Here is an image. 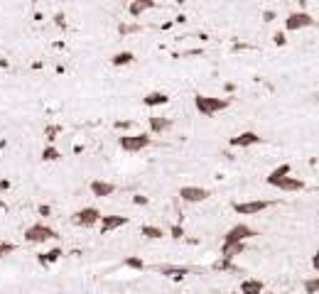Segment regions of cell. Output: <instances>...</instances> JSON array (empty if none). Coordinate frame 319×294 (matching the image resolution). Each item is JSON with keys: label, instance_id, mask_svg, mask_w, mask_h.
Here are the masks:
<instances>
[{"label": "cell", "instance_id": "e575fe53", "mask_svg": "<svg viewBox=\"0 0 319 294\" xmlns=\"http://www.w3.org/2000/svg\"><path fill=\"white\" fill-rule=\"evenodd\" d=\"M133 201L138 203V206H145V203H148V196H143V194H138V196H135Z\"/></svg>", "mask_w": 319, "mask_h": 294}, {"label": "cell", "instance_id": "7a4b0ae2", "mask_svg": "<svg viewBox=\"0 0 319 294\" xmlns=\"http://www.w3.org/2000/svg\"><path fill=\"white\" fill-rule=\"evenodd\" d=\"M152 145V137L145 132H131V135H120L118 137V147L123 152H143Z\"/></svg>", "mask_w": 319, "mask_h": 294}, {"label": "cell", "instance_id": "7c38bea8", "mask_svg": "<svg viewBox=\"0 0 319 294\" xmlns=\"http://www.w3.org/2000/svg\"><path fill=\"white\" fill-rule=\"evenodd\" d=\"M273 186H275V189H280V191H287V194H290V191H302V189H307V184L302 182V179L290 177V174H287V177H280V179L273 184Z\"/></svg>", "mask_w": 319, "mask_h": 294}, {"label": "cell", "instance_id": "74e56055", "mask_svg": "<svg viewBox=\"0 0 319 294\" xmlns=\"http://www.w3.org/2000/svg\"><path fill=\"white\" fill-rule=\"evenodd\" d=\"M32 3H37V0H32Z\"/></svg>", "mask_w": 319, "mask_h": 294}, {"label": "cell", "instance_id": "6da1fadb", "mask_svg": "<svg viewBox=\"0 0 319 294\" xmlns=\"http://www.w3.org/2000/svg\"><path fill=\"white\" fill-rule=\"evenodd\" d=\"M231 106V98H219V96H207V93H197L194 96V108L202 115H216Z\"/></svg>", "mask_w": 319, "mask_h": 294}, {"label": "cell", "instance_id": "d590c367", "mask_svg": "<svg viewBox=\"0 0 319 294\" xmlns=\"http://www.w3.org/2000/svg\"><path fill=\"white\" fill-rule=\"evenodd\" d=\"M172 3H177V5H184V3H189V0H172Z\"/></svg>", "mask_w": 319, "mask_h": 294}, {"label": "cell", "instance_id": "ba28073f", "mask_svg": "<svg viewBox=\"0 0 319 294\" xmlns=\"http://www.w3.org/2000/svg\"><path fill=\"white\" fill-rule=\"evenodd\" d=\"M209 196H211V191L204 189V186H182L179 189V199L187 203H202L207 201Z\"/></svg>", "mask_w": 319, "mask_h": 294}, {"label": "cell", "instance_id": "603a6c76", "mask_svg": "<svg viewBox=\"0 0 319 294\" xmlns=\"http://www.w3.org/2000/svg\"><path fill=\"white\" fill-rule=\"evenodd\" d=\"M290 172H292V167H290V165H280V167H275V169H273V172H270V174L265 177V182H268L270 186H273V184L278 182L280 177H287Z\"/></svg>", "mask_w": 319, "mask_h": 294}, {"label": "cell", "instance_id": "52a82bcc", "mask_svg": "<svg viewBox=\"0 0 319 294\" xmlns=\"http://www.w3.org/2000/svg\"><path fill=\"white\" fill-rule=\"evenodd\" d=\"M314 22H317V20L312 18L309 13H304V10L290 13L287 20H285V30H287V32H300V30H307V27H314Z\"/></svg>", "mask_w": 319, "mask_h": 294}, {"label": "cell", "instance_id": "8d00e7d4", "mask_svg": "<svg viewBox=\"0 0 319 294\" xmlns=\"http://www.w3.org/2000/svg\"><path fill=\"white\" fill-rule=\"evenodd\" d=\"M297 3H300L302 8H304V5H307V3H309V0H297Z\"/></svg>", "mask_w": 319, "mask_h": 294}, {"label": "cell", "instance_id": "2e32d148", "mask_svg": "<svg viewBox=\"0 0 319 294\" xmlns=\"http://www.w3.org/2000/svg\"><path fill=\"white\" fill-rule=\"evenodd\" d=\"M265 292V282L256 279V277H245L241 282V294H263Z\"/></svg>", "mask_w": 319, "mask_h": 294}, {"label": "cell", "instance_id": "4dcf8cb0", "mask_svg": "<svg viewBox=\"0 0 319 294\" xmlns=\"http://www.w3.org/2000/svg\"><path fill=\"white\" fill-rule=\"evenodd\" d=\"M273 44H275V47H285V44H287L285 32H275V35H273Z\"/></svg>", "mask_w": 319, "mask_h": 294}, {"label": "cell", "instance_id": "f1b7e54d", "mask_svg": "<svg viewBox=\"0 0 319 294\" xmlns=\"http://www.w3.org/2000/svg\"><path fill=\"white\" fill-rule=\"evenodd\" d=\"M59 132H61V128H59V125H49V128L44 130V137H47V142H49V145L56 140V135H59Z\"/></svg>", "mask_w": 319, "mask_h": 294}, {"label": "cell", "instance_id": "5bb4252c", "mask_svg": "<svg viewBox=\"0 0 319 294\" xmlns=\"http://www.w3.org/2000/svg\"><path fill=\"white\" fill-rule=\"evenodd\" d=\"M150 123V132L152 135H165L172 130V118H162V115H150L148 118Z\"/></svg>", "mask_w": 319, "mask_h": 294}, {"label": "cell", "instance_id": "836d02e7", "mask_svg": "<svg viewBox=\"0 0 319 294\" xmlns=\"http://www.w3.org/2000/svg\"><path fill=\"white\" fill-rule=\"evenodd\" d=\"M275 18H278V15H275V10H265V13H263V22H273Z\"/></svg>", "mask_w": 319, "mask_h": 294}, {"label": "cell", "instance_id": "d6a6232c", "mask_svg": "<svg viewBox=\"0 0 319 294\" xmlns=\"http://www.w3.org/2000/svg\"><path fill=\"white\" fill-rule=\"evenodd\" d=\"M37 213H39V216H44V218H47V216H52V206H44V203H42V206L37 208Z\"/></svg>", "mask_w": 319, "mask_h": 294}, {"label": "cell", "instance_id": "30bf717a", "mask_svg": "<svg viewBox=\"0 0 319 294\" xmlns=\"http://www.w3.org/2000/svg\"><path fill=\"white\" fill-rule=\"evenodd\" d=\"M261 140H263V137H261L258 132H253V130H245V132H238L236 137H231V142H228V145H231V147H241V150H243V147L261 145Z\"/></svg>", "mask_w": 319, "mask_h": 294}, {"label": "cell", "instance_id": "e0dca14e", "mask_svg": "<svg viewBox=\"0 0 319 294\" xmlns=\"http://www.w3.org/2000/svg\"><path fill=\"white\" fill-rule=\"evenodd\" d=\"M157 272L162 277H172V279H182L184 275H189L192 270L189 267H179V265H160Z\"/></svg>", "mask_w": 319, "mask_h": 294}, {"label": "cell", "instance_id": "7402d4cb", "mask_svg": "<svg viewBox=\"0 0 319 294\" xmlns=\"http://www.w3.org/2000/svg\"><path fill=\"white\" fill-rule=\"evenodd\" d=\"M211 270L214 272H238V265H233V260H228V257H219L211 265Z\"/></svg>", "mask_w": 319, "mask_h": 294}, {"label": "cell", "instance_id": "83f0119b", "mask_svg": "<svg viewBox=\"0 0 319 294\" xmlns=\"http://www.w3.org/2000/svg\"><path fill=\"white\" fill-rule=\"evenodd\" d=\"M15 250H18V245H15V243H3V240H0V260H3V257H8V255H13Z\"/></svg>", "mask_w": 319, "mask_h": 294}, {"label": "cell", "instance_id": "9a60e30c", "mask_svg": "<svg viewBox=\"0 0 319 294\" xmlns=\"http://www.w3.org/2000/svg\"><path fill=\"white\" fill-rule=\"evenodd\" d=\"M169 96L165 91H150L148 96H143V106L148 108H160V106H167Z\"/></svg>", "mask_w": 319, "mask_h": 294}, {"label": "cell", "instance_id": "44dd1931", "mask_svg": "<svg viewBox=\"0 0 319 294\" xmlns=\"http://www.w3.org/2000/svg\"><path fill=\"white\" fill-rule=\"evenodd\" d=\"M140 236L148 238V240H160V238H165L167 233H165L160 226H140Z\"/></svg>", "mask_w": 319, "mask_h": 294}, {"label": "cell", "instance_id": "277c9868", "mask_svg": "<svg viewBox=\"0 0 319 294\" xmlns=\"http://www.w3.org/2000/svg\"><path fill=\"white\" fill-rule=\"evenodd\" d=\"M278 201H270V199H258V201H236L231 203L233 213L238 216H256V213H263L268 208H273Z\"/></svg>", "mask_w": 319, "mask_h": 294}, {"label": "cell", "instance_id": "4fadbf2b", "mask_svg": "<svg viewBox=\"0 0 319 294\" xmlns=\"http://www.w3.org/2000/svg\"><path fill=\"white\" fill-rule=\"evenodd\" d=\"M89 189H91V194H94L96 199H106V196H113L115 184L103 182V179H94V182L89 184Z\"/></svg>", "mask_w": 319, "mask_h": 294}, {"label": "cell", "instance_id": "cb8c5ba5", "mask_svg": "<svg viewBox=\"0 0 319 294\" xmlns=\"http://www.w3.org/2000/svg\"><path fill=\"white\" fill-rule=\"evenodd\" d=\"M39 157H42V162H56V160H61V152H59L54 145H47L42 150Z\"/></svg>", "mask_w": 319, "mask_h": 294}, {"label": "cell", "instance_id": "1f68e13d", "mask_svg": "<svg viewBox=\"0 0 319 294\" xmlns=\"http://www.w3.org/2000/svg\"><path fill=\"white\" fill-rule=\"evenodd\" d=\"M54 25L59 27V30H67V15H64V13H56V15H54Z\"/></svg>", "mask_w": 319, "mask_h": 294}, {"label": "cell", "instance_id": "9c48e42d", "mask_svg": "<svg viewBox=\"0 0 319 294\" xmlns=\"http://www.w3.org/2000/svg\"><path fill=\"white\" fill-rule=\"evenodd\" d=\"M131 223V218L128 216H103L101 213V218H98V228H101V233L103 236H108V233H113V231H118V228H123V226H128Z\"/></svg>", "mask_w": 319, "mask_h": 294}, {"label": "cell", "instance_id": "d6986e66", "mask_svg": "<svg viewBox=\"0 0 319 294\" xmlns=\"http://www.w3.org/2000/svg\"><path fill=\"white\" fill-rule=\"evenodd\" d=\"M61 255H64V250H61V248H52V250H47V253H39L37 262L47 267V265H54V262H59V260H61Z\"/></svg>", "mask_w": 319, "mask_h": 294}, {"label": "cell", "instance_id": "ac0fdd59", "mask_svg": "<svg viewBox=\"0 0 319 294\" xmlns=\"http://www.w3.org/2000/svg\"><path fill=\"white\" fill-rule=\"evenodd\" d=\"M245 253V243H221V257L236 260L238 255Z\"/></svg>", "mask_w": 319, "mask_h": 294}, {"label": "cell", "instance_id": "3957f363", "mask_svg": "<svg viewBox=\"0 0 319 294\" xmlns=\"http://www.w3.org/2000/svg\"><path fill=\"white\" fill-rule=\"evenodd\" d=\"M59 233L54 228L44 226V223H32L27 231H25V240L32 243V245H42V243H49V240H56Z\"/></svg>", "mask_w": 319, "mask_h": 294}, {"label": "cell", "instance_id": "8992f818", "mask_svg": "<svg viewBox=\"0 0 319 294\" xmlns=\"http://www.w3.org/2000/svg\"><path fill=\"white\" fill-rule=\"evenodd\" d=\"M258 236V231L256 228H250L248 223H236L233 228H228L224 236V243H248L250 238H256Z\"/></svg>", "mask_w": 319, "mask_h": 294}, {"label": "cell", "instance_id": "8fae6325", "mask_svg": "<svg viewBox=\"0 0 319 294\" xmlns=\"http://www.w3.org/2000/svg\"><path fill=\"white\" fill-rule=\"evenodd\" d=\"M155 8H157V0H131L128 13H131V18H143L145 13H150Z\"/></svg>", "mask_w": 319, "mask_h": 294}, {"label": "cell", "instance_id": "ffe728a7", "mask_svg": "<svg viewBox=\"0 0 319 294\" xmlns=\"http://www.w3.org/2000/svg\"><path fill=\"white\" fill-rule=\"evenodd\" d=\"M133 61H135V54L133 52H115L111 56V64L115 69H120V66H131Z\"/></svg>", "mask_w": 319, "mask_h": 294}, {"label": "cell", "instance_id": "484cf974", "mask_svg": "<svg viewBox=\"0 0 319 294\" xmlns=\"http://www.w3.org/2000/svg\"><path fill=\"white\" fill-rule=\"evenodd\" d=\"M302 287H304V294H317L319 292V277H309V279H304V282H302Z\"/></svg>", "mask_w": 319, "mask_h": 294}, {"label": "cell", "instance_id": "4316f807", "mask_svg": "<svg viewBox=\"0 0 319 294\" xmlns=\"http://www.w3.org/2000/svg\"><path fill=\"white\" fill-rule=\"evenodd\" d=\"M135 32H140V25H131V22H120L118 25V35H135Z\"/></svg>", "mask_w": 319, "mask_h": 294}, {"label": "cell", "instance_id": "f546056e", "mask_svg": "<svg viewBox=\"0 0 319 294\" xmlns=\"http://www.w3.org/2000/svg\"><path fill=\"white\" fill-rule=\"evenodd\" d=\"M169 238H174V240H182V238H184V228H182L179 223H174V226H169Z\"/></svg>", "mask_w": 319, "mask_h": 294}, {"label": "cell", "instance_id": "d4e9b609", "mask_svg": "<svg viewBox=\"0 0 319 294\" xmlns=\"http://www.w3.org/2000/svg\"><path fill=\"white\" fill-rule=\"evenodd\" d=\"M123 267H128V270H138V272H143V270H148V265L140 260V257H135V255H131V257H125L123 260Z\"/></svg>", "mask_w": 319, "mask_h": 294}, {"label": "cell", "instance_id": "5b68a950", "mask_svg": "<svg viewBox=\"0 0 319 294\" xmlns=\"http://www.w3.org/2000/svg\"><path fill=\"white\" fill-rule=\"evenodd\" d=\"M98 218H101V211H98L96 206H84V208L74 211L72 223L79 226V228H94L96 223H98Z\"/></svg>", "mask_w": 319, "mask_h": 294}]
</instances>
